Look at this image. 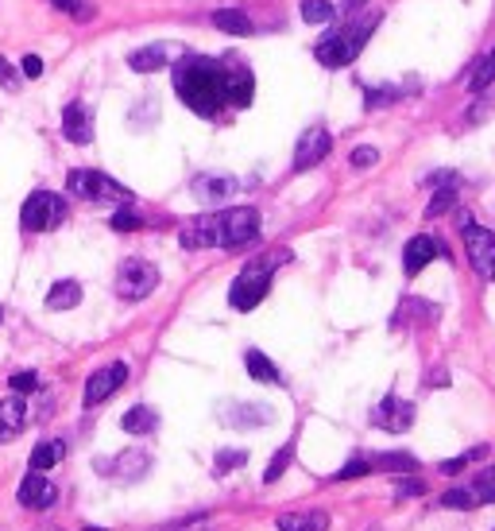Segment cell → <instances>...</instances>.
Segmentation results:
<instances>
[{"label":"cell","mask_w":495,"mask_h":531,"mask_svg":"<svg viewBox=\"0 0 495 531\" xmlns=\"http://www.w3.org/2000/svg\"><path fill=\"white\" fill-rule=\"evenodd\" d=\"M174 93L179 102L198 113V117H221L228 109V78H225V63L209 59V54H182L174 63Z\"/></svg>","instance_id":"obj_1"},{"label":"cell","mask_w":495,"mask_h":531,"mask_svg":"<svg viewBox=\"0 0 495 531\" xmlns=\"http://www.w3.org/2000/svg\"><path fill=\"white\" fill-rule=\"evenodd\" d=\"M259 237L256 206H228L217 213H198L179 229L182 249H240Z\"/></svg>","instance_id":"obj_2"},{"label":"cell","mask_w":495,"mask_h":531,"mask_svg":"<svg viewBox=\"0 0 495 531\" xmlns=\"http://www.w3.org/2000/svg\"><path fill=\"white\" fill-rule=\"evenodd\" d=\"M383 12H368V16H360L353 24H341L337 32H329L322 43L314 47V59L322 63L325 70H341V66H353L356 54L364 51V43L375 35V27H380Z\"/></svg>","instance_id":"obj_3"},{"label":"cell","mask_w":495,"mask_h":531,"mask_svg":"<svg viewBox=\"0 0 495 531\" xmlns=\"http://www.w3.org/2000/svg\"><path fill=\"white\" fill-rule=\"evenodd\" d=\"M283 261H290V252H267V256H256L240 268V276L232 280L228 287V303L232 310H256L264 303V295L271 291V280H275V268Z\"/></svg>","instance_id":"obj_4"},{"label":"cell","mask_w":495,"mask_h":531,"mask_svg":"<svg viewBox=\"0 0 495 531\" xmlns=\"http://www.w3.org/2000/svg\"><path fill=\"white\" fill-rule=\"evenodd\" d=\"M66 194L78 198V202H116V206H132V191L121 186L116 179H109L105 171L93 167H74L66 175Z\"/></svg>","instance_id":"obj_5"},{"label":"cell","mask_w":495,"mask_h":531,"mask_svg":"<svg viewBox=\"0 0 495 531\" xmlns=\"http://www.w3.org/2000/svg\"><path fill=\"white\" fill-rule=\"evenodd\" d=\"M66 221V198L54 194V191H35L27 194V202L20 210V225L27 233H51Z\"/></svg>","instance_id":"obj_6"},{"label":"cell","mask_w":495,"mask_h":531,"mask_svg":"<svg viewBox=\"0 0 495 531\" xmlns=\"http://www.w3.org/2000/svg\"><path fill=\"white\" fill-rule=\"evenodd\" d=\"M155 287H159V268L151 261L128 256L121 271H116V295H121L124 303H140V299H148Z\"/></svg>","instance_id":"obj_7"},{"label":"cell","mask_w":495,"mask_h":531,"mask_svg":"<svg viewBox=\"0 0 495 531\" xmlns=\"http://www.w3.org/2000/svg\"><path fill=\"white\" fill-rule=\"evenodd\" d=\"M461 233H464V252H469L472 271L480 280H495V233L476 221H464Z\"/></svg>","instance_id":"obj_8"},{"label":"cell","mask_w":495,"mask_h":531,"mask_svg":"<svg viewBox=\"0 0 495 531\" xmlns=\"http://www.w3.org/2000/svg\"><path fill=\"white\" fill-rule=\"evenodd\" d=\"M124 380H128V365L124 361H112L105 369H97L90 380H85V392H82V404L85 408H97V404H105L109 396H116L124 388Z\"/></svg>","instance_id":"obj_9"},{"label":"cell","mask_w":495,"mask_h":531,"mask_svg":"<svg viewBox=\"0 0 495 531\" xmlns=\"http://www.w3.org/2000/svg\"><path fill=\"white\" fill-rule=\"evenodd\" d=\"M372 423L391 430V435H403V430L414 427V404H411V399H399L395 392H391V396H383L380 404L372 408Z\"/></svg>","instance_id":"obj_10"},{"label":"cell","mask_w":495,"mask_h":531,"mask_svg":"<svg viewBox=\"0 0 495 531\" xmlns=\"http://www.w3.org/2000/svg\"><path fill=\"white\" fill-rule=\"evenodd\" d=\"M329 152H333V136H329V128H322V124L306 128V133L298 136V148H295V171H310V167H317Z\"/></svg>","instance_id":"obj_11"},{"label":"cell","mask_w":495,"mask_h":531,"mask_svg":"<svg viewBox=\"0 0 495 531\" xmlns=\"http://www.w3.org/2000/svg\"><path fill=\"white\" fill-rule=\"evenodd\" d=\"M221 63H225V78H228V105L248 109V105H252V97H256L252 70H248V63H240L237 54H225Z\"/></svg>","instance_id":"obj_12"},{"label":"cell","mask_w":495,"mask_h":531,"mask_svg":"<svg viewBox=\"0 0 495 531\" xmlns=\"http://www.w3.org/2000/svg\"><path fill=\"white\" fill-rule=\"evenodd\" d=\"M148 469H151L148 450H124V454L109 457V462H97V473H109V477H116V481H140Z\"/></svg>","instance_id":"obj_13"},{"label":"cell","mask_w":495,"mask_h":531,"mask_svg":"<svg viewBox=\"0 0 495 531\" xmlns=\"http://www.w3.org/2000/svg\"><path fill=\"white\" fill-rule=\"evenodd\" d=\"M217 415H221L225 427H237V430H248V427H267L275 419V411L267 404H221L217 408Z\"/></svg>","instance_id":"obj_14"},{"label":"cell","mask_w":495,"mask_h":531,"mask_svg":"<svg viewBox=\"0 0 495 531\" xmlns=\"http://www.w3.org/2000/svg\"><path fill=\"white\" fill-rule=\"evenodd\" d=\"M190 191L201 206H217V202H228L237 191H244V182L232 175H198Z\"/></svg>","instance_id":"obj_15"},{"label":"cell","mask_w":495,"mask_h":531,"mask_svg":"<svg viewBox=\"0 0 495 531\" xmlns=\"http://www.w3.org/2000/svg\"><path fill=\"white\" fill-rule=\"evenodd\" d=\"M20 505L24 508H35V512H47L54 508V500H58V485L47 481L43 473H27V477L20 481Z\"/></svg>","instance_id":"obj_16"},{"label":"cell","mask_w":495,"mask_h":531,"mask_svg":"<svg viewBox=\"0 0 495 531\" xmlns=\"http://www.w3.org/2000/svg\"><path fill=\"white\" fill-rule=\"evenodd\" d=\"M433 256H445V245L438 237H426V233H418L406 241V249H403V268H406V276H418L422 268H426Z\"/></svg>","instance_id":"obj_17"},{"label":"cell","mask_w":495,"mask_h":531,"mask_svg":"<svg viewBox=\"0 0 495 531\" xmlns=\"http://www.w3.org/2000/svg\"><path fill=\"white\" fill-rule=\"evenodd\" d=\"M63 136L70 143H90L93 140V113H90V105L70 102L63 109Z\"/></svg>","instance_id":"obj_18"},{"label":"cell","mask_w":495,"mask_h":531,"mask_svg":"<svg viewBox=\"0 0 495 531\" xmlns=\"http://www.w3.org/2000/svg\"><path fill=\"white\" fill-rule=\"evenodd\" d=\"M24 427H27V404H24V396L12 392L0 399V442H12Z\"/></svg>","instance_id":"obj_19"},{"label":"cell","mask_w":495,"mask_h":531,"mask_svg":"<svg viewBox=\"0 0 495 531\" xmlns=\"http://www.w3.org/2000/svg\"><path fill=\"white\" fill-rule=\"evenodd\" d=\"M170 59H174V51L167 47V43H151V47H140V51L128 54V66H132L136 74H155V70L170 66Z\"/></svg>","instance_id":"obj_20"},{"label":"cell","mask_w":495,"mask_h":531,"mask_svg":"<svg viewBox=\"0 0 495 531\" xmlns=\"http://www.w3.org/2000/svg\"><path fill=\"white\" fill-rule=\"evenodd\" d=\"M275 524H279V531H329V512H322V508L283 512Z\"/></svg>","instance_id":"obj_21"},{"label":"cell","mask_w":495,"mask_h":531,"mask_svg":"<svg viewBox=\"0 0 495 531\" xmlns=\"http://www.w3.org/2000/svg\"><path fill=\"white\" fill-rule=\"evenodd\" d=\"M66 457V442L63 438H47V442H39V447L32 450V457H27V466H32V473H47L54 469L58 462Z\"/></svg>","instance_id":"obj_22"},{"label":"cell","mask_w":495,"mask_h":531,"mask_svg":"<svg viewBox=\"0 0 495 531\" xmlns=\"http://www.w3.org/2000/svg\"><path fill=\"white\" fill-rule=\"evenodd\" d=\"M244 369H248V377L259 380V384H279V380H283L279 365H271V357L259 353V349H248V353H244Z\"/></svg>","instance_id":"obj_23"},{"label":"cell","mask_w":495,"mask_h":531,"mask_svg":"<svg viewBox=\"0 0 495 531\" xmlns=\"http://www.w3.org/2000/svg\"><path fill=\"white\" fill-rule=\"evenodd\" d=\"M82 303V283L78 280H58L47 291V310H74Z\"/></svg>","instance_id":"obj_24"},{"label":"cell","mask_w":495,"mask_h":531,"mask_svg":"<svg viewBox=\"0 0 495 531\" xmlns=\"http://www.w3.org/2000/svg\"><path fill=\"white\" fill-rule=\"evenodd\" d=\"M209 24L217 27V32H225V35H252L256 32V24L244 16V12H232V8H217Z\"/></svg>","instance_id":"obj_25"},{"label":"cell","mask_w":495,"mask_h":531,"mask_svg":"<svg viewBox=\"0 0 495 531\" xmlns=\"http://www.w3.org/2000/svg\"><path fill=\"white\" fill-rule=\"evenodd\" d=\"M121 427L128 430V435H151V430L159 427V415H155L148 404H136V408H128V411H124Z\"/></svg>","instance_id":"obj_26"},{"label":"cell","mask_w":495,"mask_h":531,"mask_svg":"<svg viewBox=\"0 0 495 531\" xmlns=\"http://www.w3.org/2000/svg\"><path fill=\"white\" fill-rule=\"evenodd\" d=\"M457 206V182H442V186H433V198H430V206H426V218H442V213H449Z\"/></svg>","instance_id":"obj_27"},{"label":"cell","mask_w":495,"mask_h":531,"mask_svg":"<svg viewBox=\"0 0 495 531\" xmlns=\"http://www.w3.org/2000/svg\"><path fill=\"white\" fill-rule=\"evenodd\" d=\"M298 12H302L306 24H333V16H337V5H333V0H302Z\"/></svg>","instance_id":"obj_28"},{"label":"cell","mask_w":495,"mask_h":531,"mask_svg":"<svg viewBox=\"0 0 495 531\" xmlns=\"http://www.w3.org/2000/svg\"><path fill=\"white\" fill-rule=\"evenodd\" d=\"M372 462V473L375 469H391V473H414L418 469V457L411 454H380V457H368Z\"/></svg>","instance_id":"obj_29"},{"label":"cell","mask_w":495,"mask_h":531,"mask_svg":"<svg viewBox=\"0 0 495 531\" xmlns=\"http://www.w3.org/2000/svg\"><path fill=\"white\" fill-rule=\"evenodd\" d=\"M491 82H495V47H491L484 59H480V66L472 70V85H469V90H472V93H484Z\"/></svg>","instance_id":"obj_30"},{"label":"cell","mask_w":495,"mask_h":531,"mask_svg":"<svg viewBox=\"0 0 495 531\" xmlns=\"http://www.w3.org/2000/svg\"><path fill=\"white\" fill-rule=\"evenodd\" d=\"M399 97H406L403 85H380V90L364 93V105H368V109H383V105H395Z\"/></svg>","instance_id":"obj_31"},{"label":"cell","mask_w":495,"mask_h":531,"mask_svg":"<svg viewBox=\"0 0 495 531\" xmlns=\"http://www.w3.org/2000/svg\"><path fill=\"white\" fill-rule=\"evenodd\" d=\"M290 457H295V438H290L286 447H283L279 454L271 457V466H267V473H264V485H275V481L283 477V473H286V466H290Z\"/></svg>","instance_id":"obj_32"},{"label":"cell","mask_w":495,"mask_h":531,"mask_svg":"<svg viewBox=\"0 0 495 531\" xmlns=\"http://www.w3.org/2000/svg\"><path fill=\"white\" fill-rule=\"evenodd\" d=\"M442 505L445 508H480V500H476V493H472V485H464V489H445L442 493Z\"/></svg>","instance_id":"obj_33"},{"label":"cell","mask_w":495,"mask_h":531,"mask_svg":"<svg viewBox=\"0 0 495 531\" xmlns=\"http://www.w3.org/2000/svg\"><path fill=\"white\" fill-rule=\"evenodd\" d=\"M472 493H476L480 505H495V466L480 469V477L472 481Z\"/></svg>","instance_id":"obj_34"},{"label":"cell","mask_w":495,"mask_h":531,"mask_svg":"<svg viewBox=\"0 0 495 531\" xmlns=\"http://www.w3.org/2000/svg\"><path fill=\"white\" fill-rule=\"evenodd\" d=\"M480 457H488V447H472L469 454L461 457H449V462H442V473H449V477H457V473H464L472 462H480Z\"/></svg>","instance_id":"obj_35"},{"label":"cell","mask_w":495,"mask_h":531,"mask_svg":"<svg viewBox=\"0 0 495 531\" xmlns=\"http://www.w3.org/2000/svg\"><path fill=\"white\" fill-rule=\"evenodd\" d=\"M244 462H248V450H221V454H217V462H213V473H217V477H225V473L240 469Z\"/></svg>","instance_id":"obj_36"},{"label":"cell","mask_w":495,"mask_h":531,"mask_svg":"<svg viewBox=\"0 0 495 531\" xmlns=\"http://www.w3.org/2000/svg\"><path fill=\"white\" fill-rule=\"evenodd\" d=\"M8 388L16 392V396H35V392H39V377H35L32 369H27V372H12V377H8Z\"/></svg>","instance_id":"obj_37"},{"label":"cell","mask_w":495,"mask_h":531,"mask_svg":"<svg viewBox=\"0 0 495 531\" xmlns=\"http://www.w3.org/2000/svg\"><path fill=\"white\" fill-rule=\"evenodd\" d=\"M372 473V462L368 457H353L348 466H341L337 473H333V481H353V477H368Z\"/></svg>","instance_id":"obj_38"},{"label":"cell","mask_w":495,"mask_h":531,"mask_svg":"<svg viewBox=\"0 0 495 531\" xmlns=\"http://www.w3.org/2000/svg\"><path fill=\"white\" fill-rule=\"evenodd\" d=\"M140 225H143V218L136 210H116L112 213V229H116V233H132V229H140Z\"/></svg>","instance_id":"obj_39"},{"label":"cell","mask_w":495,"mask_h":531,"mask_svg":"<svg viewBox=\"0 0 495 531\" xmlns=\"http://www.w3.org/2000/svg\"><path fill=\"white\" fill-rule=\"evenodd\" d=\"M20 82H24V74H16V66L0 54V85H5V90H20Z\"/></svg>","instance_id":"obj_40"},{"label":"cell","mask_w":495,"mask_h":531,"mask_svg":"<svg viewBox=\"0 0 495 531\" xmlns=\"http://www.w3.org/2000/svg\"><path fill=\"white\" fill-rule=\"evenodd\" d=\"M375 160H380V152L368 148V143H360V148H356L353 155H348V163H353V167H372Z\"/></svg>","instance_id":"obj_41"},{"label":"cell","mask_w":495,"mask_h":531,"mask_svg":"<svg viewBox=\"0 0 495 531\" xmlns=\"http://www.w3.org/2000/svg\"><path fill=\"white\" fill-rule=\"evenodd\" d=\"M418 493H426V485H422V481H399L395 485V497L403 500V497H418Z\"/></svg>","instance_id":"obj_42"},{"label":"cell","mask_w":495,"mask_h":531,"mask_svg":"<svg viewBox=\"0 0 495 531\" xmlns=\"http://www.w3.org/2000/svg\"><path fill=\"white\" fill-rule=\"evenodd\" d=\"M51 5L58 12H70V16H85V8H82V0H51Z\"/></svg>","instance_id":"obj_43"},{"label":"cell","mask_w":495,"mask_h":531,"mask_svg":"<svg viewBox=\"0 0 495 531\" xmlns=\"http://www.w3.org/2000/svg\"><path fill=\"white\" fill-rule=\"evenodd\" d=\"M43 74V59H39V54H27V59H24V78H39Z\"/></svg>","instance_id":"obj_44"},{"label":"cell","mask_w":495,"mask_h":531,"mask_svg":"<svg viewBox=\"0 0 495 531\" xmlns=\"http://www.w3.org/2000/svg\"><path fill=\"white\" fill-rule=\"evenodd\" d=\"M35 531H58V527H35Z\"/></svg>","instance_id":"obj_45"}]
</instances>
